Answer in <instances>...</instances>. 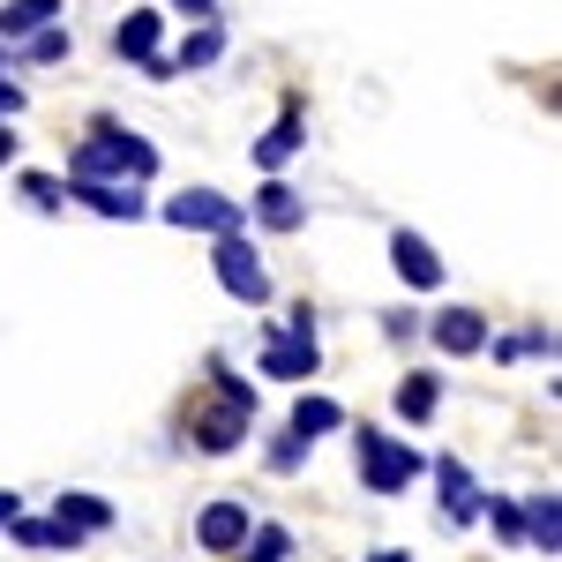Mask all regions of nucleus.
I'll list each match as a JSON object with an SVG mask.
<instances>
[{
    "mask_svg": "<svg viewBox=\"0 0 562 562\" xmlns=\"http://www.w3.org/2000/svg\"><path fill=\"white\" fill-rule=\"evenodd\" d=\"M150 173H158V150L113 121H98L68 158V180H150Z\"/></svg>",
    "mask_w": 562,
    "mask_h": 562,
    "instance_id": "obj_1",
    "label": "nucleus"
},
{
    "mask_svg": "<svg viewBox=\"0 0 562 562\" xmlns=\"http://www.w3.org/2000/svg\"><path fill=\"white\" fill-rule=\"evenodd\" d=\"M420 473H428V458L413 442H397L383 428H360V480H368V495H405Z\"/></svg>",
    "mask_w": 562,
    "mask_h": 562,
    "instance_id": "obj_2",
    "label": "nucleus"
},
{
    "mask_svg": "<svg viewBox=\"0 0 562 562\" xmlns=\"http://www.w3.org/2000/svg\"><path fill=\"white\" fill-rule=\"evenodd\" d=\"M211 270H217V285H225L240 307H262V301H270V270H262V256L240 240V225H225V233H217Z\"/></svg>",
    "mask_w": 562,
    "mask_h": 562,
    "instance_id": "obj_3",
    "label": "nucleus"
},
{
    "mask_svg": "<svg viewBox=\"0 0 562 562\" xmlns=\"http://www.w3.org/2000/svg\"><path fill=\"white\" fill-rule=\"evenodd\" d=\"M166 217H173L180 233H225V225H240V195L188 188V195H173V203H166Z\"/></svg>",
    "mask_w": 562,
    "mask_h": 562,
    "instance_id": "obj_4",
    "label": "nucleus"
},
{
    "mask_svg": "<svg viewBox=\"0 0 562 562\" xmlns=\"http://www.w3.org/2000/svg\"><path fill=\"white\" fill-rule=\"evenodd\" d=\"M188 428H195V450H211V458H225V450H233L240 435L256 428V405H240V397H225V390H217V405H211V413H195Z\"/></svg>",
    "mask_w": 562,
    "mask_h": 562,
    "instance_id": "obj_5",
    "label": "nucleus"
},
{
    "mask_svg": "<svg viewBox=\"0 0 562 562\" xmlns=\"http://www.w3.org/2000/svg\"><path fill=\"white\" fill-rule=\"evenodd\" d=\"M428 473H435V487H442V518L450 525H473L480 510H487V495L473 487V473H465L458 458H428Z\"/></svg>",
    "mask_w": 562,
    "mask_h": 562,
    "instance_id": "obj_6",
    "label": "nucleus"
},
{
    "mask_svg": "<svg viewBox=\"0 0 562 562\" xmlns=\"http://www.w3.org/2000/svg\"><path fill=\"white\" fill-rule=\"evenodd\" d=\"M262 375H278V383H307L315 375V330H278L256 360Z\"/></svg>",
    "mask_w": 562,
    "mask_h": 562,
    "instance_id": "obj_7",
    "label": "nucleus"
},
{
    "mask_svg": "<svg viewBox=\"0 0 562 562\" xmlns=\"http://www.w3.org/2000/svg\"><path fill=\"white\" fill-rule=\"evenodd\" d=\"M390 262H397V278H405L413 293H435V285H442V256H435L420 233H390Z\"/></svg>",
    "mask_w": 562,
    "mask_h": 562,
    "instance_id": "obj_8",
    "label": "nucleus"
},
{
    "mask_svg": "<svg viewBox=\"0 0 562 562\" xmlns=\"http://www.w3.org/2000/svg\"><path fill=\"white\" fill-rule=\"evenodd\" d=\"M68 203H83V211H98V217H143L135 180H68Z\"/></svg>",
    "mask_w": 562,
    "mask_h": 562,
    "instance_id": "obj_9",
    "label": "nucleus"
},
{
    "mask_svg": "<svg viewBox=\"0 0 562 562\" xmlns=\"http://www.w3.org/2000/svg\"><path fill=\"white\" fill-rule=\"evenodd\" d=\"M195 540H203V555H233V548L248 540V510H240V503H211V510L195 518Z\"/></svg>",
    "mask_w": 562,
    "mask_h": 562,
    "instance_id": "obj_10",
    "label": "nucleus"
},
{
    "mask_svg": "<svg viewBox=\"0 0 562 562\" xmlns=\"http://www.w3.org/2000/svg\"><path fill=\"white\" fill-rule=\"evenodd\" d=\"M256 217L270 225V233H301V225H307L301 188H285V180H262V188H256Z\"/></svg>",
    "mask_w": 562,
    "mask_h": 562,
    "instance_id": "obj_11",
    "label": "nucleus"
},
{
    "mask_svg": "<svg viewBox=\"0 0 562 562\" xmlns=\"http://www.w3.org/2000/svg\"><path fill=\"white\" fill-rule=\"evenodd\" d=\"M518 540H532L540 555H555L562 548V495H532L518 510Z\"/></svg>",
    "mask_w": 562,
    "mask_h": 562,
    "instance_id": "obj_12",
    "label": "nucleus"
},
{
    "mask_svg": "<svg viewBox=\"0 0 562 562\" xmlns=\"http://www.w3.org/2000/svg\"><path fill=\"white\" fill-rule=\"evenodd\" d=\"M435 346L458 352V360L480 352V346H487V315H473V307H442V315H435Z\"/></svg>",
    "mask_w": 562,
    "mask_h": 562,
    "instance_id": "obj_13",
    "label": "nucleus"
},
{
    "mask_svg": "<svg viewBox=\"0 0 562 562\" xmlns=\"http://www.w3.org/2000/svg\"><path fill=\"white\" fill-rule=\"evenodd\" d=\"M158 31H166L158 8H128V15L113 23V53H121V60H143V53H158Z\"/></svg>",
    "mask_w": 562,
    "mask_h": 562,
    "instance_id": "obj_14",
    "label": "nucleus"
},
{
    "mask_svg": "<svg viewBox=\"0 0 562 562\" xmlns=\"http://www.w3.org/2000/svg\"><path fill=\"white\" fill-rule=\"evenodd\" d=\"M8 540H15V548H68V555H76L83 532L60 525V518H23V510H15V518H8Z\"/></svg>",
    "mask_w": 562,
    "mask_h": 562,
    "instance_id": "obj_15",
    "label": "nucleus"
},
{
    "mask_svg": "<svg viewBox=\"0 0 562 562\" xmlns=\"http://www.w3.org/2000/svg\"><path fill=\"white\" fill-rule=\"evenodd\" d=\"M60 15V0H8L0 8V45H15V38H31V31H45Z\"/></svg>",
    "mask_w": 562,
    "mask_h": 562,
    "instance_id": "obj_16",
    "label": "nucleus"
},
{
    "mask_svg": "<svg viewBox=\"0 0 562 562\" xmlns=\"http://www.w3.org/2000/svg\"><path fill=\"white\" fill-rule=\"evenodd\" d=\"M435 405H442V383H435V375H405V383H397V420L428 428V420H435Z\"/></svg>",
    "mask_w": 562,
    "mask_h": 562,
    "instance_id": "obj_17",
    "label": "nucleus"
},
{
    "mask_svg": "<svg viewBox=\"0 0 562 562\" xmlns=\"http://www.w3.org/2000/svg\"><path fill=\"white\" fill-rule=\"evenodd\" d=\"M211 60H225V31H217L211 15H203V31H195V38H180L173 76H188V68H211Z\"/></svg>",
    "mask_w": 562,
    "mask_h": 562,
    "instance_id": "obj_18",
    "label": "nucleus"
},
{
    "mask_svg": "<svg viewBox=\"0 0 562 562\" xmlns=\"http://www.w3.org/2000/svg\"><path fill=\"white\" fill-rule=\"evenodd\" d=\"M301 143H307V135H301V113H285V121H278V128L256 143V166H262V173H278V166H285Z\"/></svg>",
    "mask_w": 562,
    "mask_h": 562,
    "instance_id": "obj_19",
    "label": "nucleus"
},
{
    "mask_svg": "<svg viewBox=\"0 0 562 562\" xmlns=\"http://www.w3.org/2000/svg\"><path fill=\"white\" fill-rule=\"evenodd\" d=\"M330 428H346V405H338V397H301V405H293V435L315 442V435H330Z\"/></svg>",
    "mask_w": 562,
    "mask_h": 562,
    "instance_id": "obj_20",
    "label": "nucleus"
},
{
    "mask_svg": "<svg viewBox=\"0 0 562 562\" xmlns=\"http://www.w3.org/2000/svg\"><path fill=\"white\" fill-rule=\"evenodd\" d=\"M53 518L76 525V532H105V525H113V503H98V495H60Z\"/></svg>",
    "mask_w": 562,
    "mask_h": 562,
    "instance_id": "obj_21",
    "label": "nucleus"
},
{
    "mask_svg": "<svg viewBox=\"0 0 562 562\" xmlns=\"http://www.w3.org/2000/svg\"><path fill=\"white\" fill-rule=\"evenodd\" d=\"M240 548H248L256 562H285V555H293V532H285V525H248Z\"/></svg>",
    "mask_w": 562,
    "mask_h": 562,
    "instance_id": "obj_22",
    "label": "nucleus"
},
{
    "mask_svg": "<svg viewBox=\"0 0 562 562\" xmlns=\"http://www.w3.org/2000/svg\"><path fill=\"white\" fill-rule=\"evenodd\" d=\"M15 188L31 195V211H60V203H68V188H60V180H53V173H23V180H15Z\"/></svg>",
    "mask_w": 562,
    "mask_h": 562,
    "instance_id": "obj_23",
    "label": "nucleus"
},
{
    "mask_svg": "<svg viewBox=\"0 0 562 562\" xmlns=\"http://www.w3.org/2000/svg\"><path fill=\"white\" fill-rule=\"evenodd\" d=\"M301 458H307V435H293V428H285V442L270 450V473H293Z\"/></svg>",
    "mask_w": 562,
    "mask_h": 562,
    "instance_id": "obj_24",
    "label": "nucleus"
},
{
    "mask_svg": "<svg viewBox=\"0 0 562 562\" xmlns=\"http://www.w3.org/2000/svg\"><path fill=\"white\" fill-rule=\"evenodd\" d=\"M211 375H217V390H225V397H240V405H256V383H240V375H233L225 360H211Z\"/></svg>",
    "mask_w": 562,
    "mask_h": 562,
    "instance_id": "obj_25",
    "label": "nucleus"
},
{
    "mask_svg": "<svg viewBox=\"0 0 562 562\" xmlns=\"http://www.w3.org/2000/svg\"><path fill=\"white\" fill-rule=\"evenodd\" d=\"M487 510H495V532H503V540H518V503H503V495H487Z\"/></svg>",
    "mask_w": 562,
    "mask_h": 562,
    "instance_id": "obj_26",
    "label": "nucleus"
},
{
    "mask_svg": "<svg viewBox=\"0 0 562 562\" xmlns=\"http://www.w3.org/2000/svg\"><path fill=\"white\" fill-rule=\"evenodd\" d=\"M23 113V83H8V68H0V121H15Z\"/></svg>",
    "mask_w": 562,
    "mask_h": 562,
    "instance_id": "obj_27",
    "label": "nucleus"
},
{
    "mask_svg": "<svg viewBox=\"0 0 562 562\" xmlns=\"http://www.w3.org/2000/svg\"><path fill=\"white\" fill-rule=\"evenodd\" d=\"M180 15H217V0H173Z\"/></svg>",
    "mask_w": 562,
    "mask_h": 562,
    "instance_id": "obj_28",
    "label": "nucleus"
},
{
    "mask_svg": "<svg viewBox=\"0 0 562 562\" xmlns=\"http://www.w3.org/2000/svg\"><path fill=\"white\" fill-rule=\"evenodd\" d=\"M15 510H23V495H8V487H0V525L15 518Z\"/></svg>",
    "mask_w": 562,
    "mask_h": 562,
    "instance_id": "obj_29",
    "label": "nucleus"
},
{
    "mask_svg": "<svg viewBox=\"0 0 562 562\" xmlns=\"http://www.w3.org/2000/svg\"><path fill=\"white\" fill-rule=\"evenodd\" d=\"M0 158H15V135H8V121H0Z\"/></svg>",
    "mask_w": 562,
    "mask_h": 562,
    "instance_id": "obj_30",
    "label": "nucleus"
},
{
    "mask_svg": "<svg viewBox=\"0 0 562 562\" xmlns=\"http://www.w3.org/2000/svg\"><path fill=\"white\" fill-rule=\"evenodd\" d=\"M0 68H8V45H0Z\"/></svg>",
    "mask_w": 562,
    "mask_h": 562,
    "instance_id": "obj_31",
    "label": "nucleus"
}]
</instances>
